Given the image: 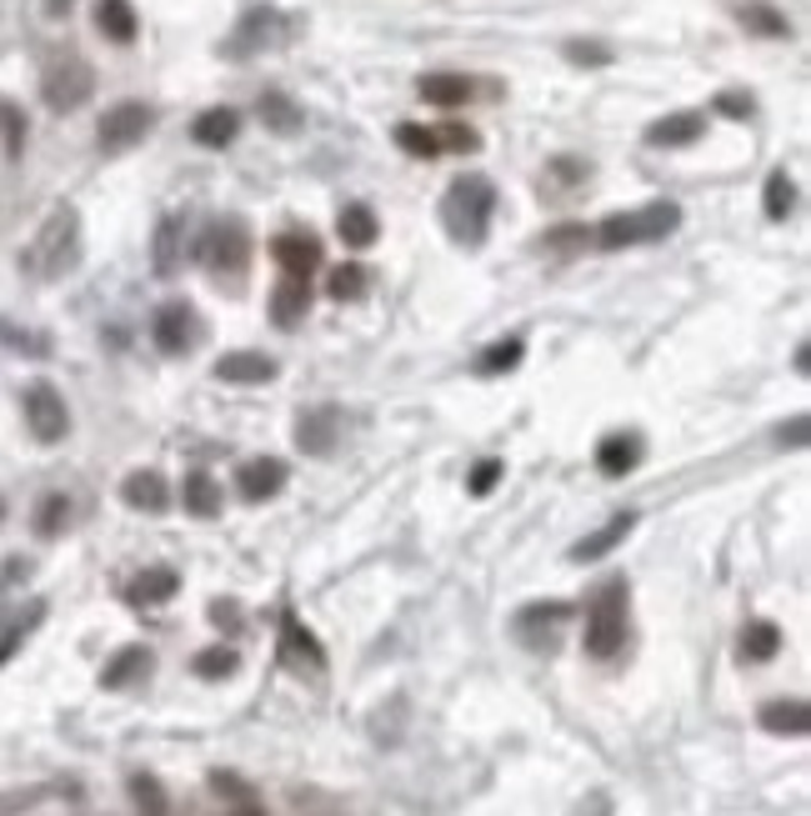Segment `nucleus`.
Wrapping results in <instances>:
<instances>
[{
	"mask_svg": "<svg viewBox=\"0 0 811 816\" xmlns=\"http://www.w3.org/2000/svg\"><path fill=\"white\" fill-rule=\"evenodd\" d=\"M501 476H506V461L486 456V461H476V467H472V476H466V492H472V496H491Z\"/></svg>",
	"mask_w": 811,
	"mask_h": 816,
	"instance_id": "nucleus-41",
	"label": "nucleus"
},
{
	"mask_svg": "<svg viewBox=\"0 0 811 816\" xmlns=\"http://www.w3.org/2000/svg\"><path fill=\"white\" fill-rule=\"evenodd\" d=\"M757 722L767 726V731H772V737H807L811 731V706L807 701H767V706H761L757 712Z\"/></svg>",
	"mask_w": 811,
	"mask_h": 816,
	"instance_id": "nucleus-22",
	"label": "nucleus"
},
{
	"mask_svg": "<svg viewBox=\"0 0 811 816\" xmlns=\"http://www.w3.org/2000/svg\"><path fill=\"white\" fill-rule=\"evenodd\" d=\"M66 521H70V501L66 496H46L36 511V532L40 536H55V532H66Z\"/></svg>",
	"mask_w": 811,
	"mask_h": 816,
	"instance_id": "nucleus-40",
	"label": "nucleus"
},
{
	"mask_svg": "<svg viewBox=\"0 0 811 816\" xmlns=\"http://www.w3.org/2000/svg\"><path fill=\"white\" fill-rule=\"evenodd\" d=\"M120 496H126L131 511H145V517H160L170 506V486L160 471H136V476H126L120 481Z\"/></svg>",
	"mask_w": 811,
	"mask_h": 816,
	"instance_id": "nucleus-20",
	"label": "nucleus"
},
{
	"mask_svg": "<svg viewBox=\"0 0 811 816\" xmlns=\"http://www.w3.org/2000/svg\"><path fill=\"white\" fill-rule=\"evenodd\" d=\"M281 661H286L291 672H311V676L326 672V651H321L316 632L291 607L281 611Z\"/></svg>",
	"mask_w": 811,
	"mask_h": 816,
	"instance_id": "nucleus-10",
	"label": "nucleus"
},
{
	"mask_svg": "<svg viewBox=\"0 0 811 816\" xmlns=\"http://www.w3.org/2000/svg\"><path fill=\"white\" fill-rule=\"evenodd\" d=\"M76 251H80V216L70 206H61L46 226H40L36 246L26 251V266L51 281V276H66L70 266H76Z\"/></svg>",
	"mask_w": 811,
	"mask_h": 816,
	"instance_id": "nucleus-4",
	"label": "nucleus"
},
{
	"mask_svg": "<svg viewBox=\"0 0 811 816\" xmlns=\"http://www.w3.org/2000/svg\"><path fill=\"white\" fill-rule=\"evenodd\" d=\"M241 666V656H236V647H206V651H196V656H191V672L201 676V681H226V676L236 672Z\"/></svg>",
	"mask_w": 811,
	"mask_h": 816,
	"instance_id": "nucleus-33",
	"label": "nucleus"
},
{
	"mask_svg": "<svg viewBox=\"0 0 811 816\" xmlns=\"http://www.w3.org/2000/svg\"><path fill=\"white\" fill-rule=\"evenodd\" d=\"M491 211H497V186L486 181V176H461V181H451V191H446V201H441L446 231H451V241H461V246H481L486 231H491Z\"/></svg>",
	"mask_w": 811,
	"mask_h": 816,
	"instance_id": "nucleus-2",
	"label": "nucleus"
},
{
	"mask_svg": "<svg viewBox=\"0 0 811 816\" xmlns=\"http://www.w3.org/2000/svg\"><path fill=\"white\" fill-rule=\"evenodd\" d=\"M396 145H401L406 156H416V161L441 156V145H436V130H432V126H416V120H401V126H396Z\"/></svg>",
	"mask_w": 811,
	"mask_h": 816,
	"instance_id": "nucleus-38",
	"label": "nucleus"
},
{
	"mask_svg": "<svg viewBox=\"0 0 811 816\" xmlns=\"http://www.w3.org/2000/svg\"><path fill=\"white\" fill-rule=\"evenodd\" d=\"M681 226V206L677 201H652V206H636V211H616L606 216L591 241L602 251H627V246H652V241H667L671 231Z\"/></svg>",
	"mask_w": 811,
	"mask_h": 816,
	"instance_id": "nucleus-1",
	"label": "nucleus"
},
{
	"mask_svg": "<svg viewBox=\"0 0 811 816\" xmlns=\"http://www.w3.org/2000/svg\"><path fill=\"white\" fill-rule=\"evenodd\" d=\"M596 467H602V476H631V471L642 467V436H636V431H612V436H602Z\"/></svg>",
	"mask_w": 811,
	"mask_h": 816,
	"instance_id": "nucleus-19",
	"label": "nucleus"
},
{
	"mask_svg": "<svg viewBox=\"0 0 811 816\" xmlns=\"http://www.w3.org/2000/svg\"><path fill=\"white\" fill-rule=\"evenodd\" d=\"M275 26H281V15H275V11H250L246 21H241L236 40H231V51H236V55H250L256 46H261V40L275 36Z\"/></svg>",
	"mask_w": 811,
	"mask_h": 816,
	"instance_id": "nucleus-34",
	"label": "nucleus"
},
{
	"mask_svg": "<svg viewBox=\"0 0 811 816\" xmlns=\"http://www.w3.org/2000/svg\"><path fill=\"white\" fill-rule=\"evenodd\" d=\"M271 377L275 361L266 350H231V356L216 361V381H226V386H266Z\"/></svg>",
	"mask_w": 811,
	"mask_h": 816,
	"instance_id": "nucleus-16",
	"label": "nucleus"
},
{
	"mask_svg": "<svg viewBox=\"0 0 811 816\" xmlns=\"http://www.w3.org/2000/svg\"><path fill=\"white\" fill-rule=\"evenodd\" d=\"M717 111H721L726 120H746V116H751V95L726 91V95H717Z\"/></svg>",
	"mask_w": 811,
	"mask_h": 816,
	"instance_id": "nucleus-49",
	"label": "nucleus"
},
{
	"mask_svg": "<svg viewBox=\"0 0 811 816\" xmlns=\"http://www.w3.org/2000/svg\"><path fill=\"white\" fill-rule=\"evenodd\" d=\"M566 61L571 65H612V51H606L602 40H571V46H566Z\"/></svg>",
	"mask_w": 811,
	"mask_h": 816,
	"instance_id": "nucleus-43",
	"label": "nucleus"
},
{
	"mask_svg": "<svg viewBox=\"0 0 811 816\" xmlns=\"http://www.w3.org/2000/svg\"><path fill=\"white\" fill-rule=\"evenodd\" d=\"M261 120L271 130H281V136H291V130H301L306 126V111L291 95H281V91H266L261 95Z\"/></svg>",
	"mask_w": 811,
	"mask_h": 816,
	"instance_id": "nucleus-31",
	"label": "nucleus"
},
{
	"mask_svg": "<svg viewBox=\"0 0 811 816\" xmlns=\"http://www.w3.org/2000/svg\"><path fill=\"white\" fill-rule=\"evenodd\" d=\"M631 532H636V511H621V517H612L606 526H596L591 536H581V541L571 546V561H576V566H587V561L612 557V551L627 541Z\"/></svg>",
	"mask_w": 811,
	"mask_h": 816,
	"instance_id": "nucleus-14",
	"label": "nucleus"
},
{
	"mask_svg": "<svg viewBox=\"0 0 811 816\" xmlns=\"http://www.w3.org/2000/svg\"><path fill=\"white\" fill-rule=\"evenodd\" d=\"M571 622V601H531V607L516 611V636H522V647L531 651H556V636L562 626Z\"/></svg>",
	"mask_w": 811,
	"mask_h": 816,
	"instance_id": "nucleus-6",
	"label": "nucleus"
},
{
	"mask_svg": "<svg viewBox=\"0 0 811 816\" xmlns=\"http://www.w3.org/2000/svg\"><path fill=\"white\" fill-rule=\"evenodd\" d=\"M336 231H340V241H346L351 251H366V246H376V241H381V220H376V211H371V206L356 201V206L340 211Z\"/></svg>",
	"mask_w": 811,
	"mask_h": 816,
	"instance_id": "nucleus-27",
	"label": "nucleus"
},
{
	"mask_svg": "<svg viewBox=\"0 0 811 816\" xmlns=\"http://www.w3.org/2000/svg\"><path fill=\"white\" fill-rule=\"evenodd\" d=\"M95 26H101L105 40H116V46H131L136 40V11H131V0H95Z\"/></svg>",
	"mask_w": 811,
	"mask_h": 816,
	"instance_id": "nucleus-28",
	"label": "nucleus"
},
{
	"mask_svg": "<svg viewBox=\"0 0 811 816\" xmlns=\"http://www.w3.org/2000/svg\"><path fill=\"white\" fill-rule=\"evenodd\" d=\"M271 256H275V266H281V276H306V281H311V271L321 266V241L306 231H286L271 241Z\"/></svg>",
	"mask_w": 811,
	"mask_h": 816,
	"instance_id": "nucleus-12",
	"label": "nucleus"
},
{
	"mask_svg": "<svg viewBox=\"0 0 811 816\" xmlns=\"http://www.w3.org/2000/svg\"><path fill=\"white\" fill-rule=\"evenodd\" d=\"M40 616H46V607H30L26 616H21V622H15V626H5V632H0V661H5V656H11L15 647H21V636H26L30 626L40 622Z\"/></svg>",
	"mask_w": 811,
	"mask_h": 816,
	"instance_id": "nucleus-45",
	"label": "nucleus"
},
{
	"mask_svg": "<svg viewBox=\"0 0 811 816\" xmlns=\"http://www.w3.org/2000/svg\"><path fill=\"white\" fill-rule=\"evenodd\" d=\"M627 601H631L627 576L602 582V591H596L587 607V656L606 661L627 647Z\"/></svg>",
	"mask_w": 811,
	"mask_h": 816,
	"instance_id": "nucleus-3",
	"label": "nucleus"
},
{
	"mask_svg": "<svg viewBox=\"0 0 811 816\" xmlns=\"http://www.w3.org/2000/svg\"><path fill=\"white\" fill-rule=\"evenodd\" d=\"M526 356V341L522 336H506V341H491V346L476 356V371L481 377H501V371H516Z\"/></svg>",
	"mask_w": 811,
	"mask_h": 816,
	"instance_id": "nucleus-30",
	"label": "nucleus"
},
{
	"mask_svg": "<svg viewBox=\"0 0 811 816\" xmlns=\"http://www.w3.org/2000/svg\"><path fill=\"white\" fill-rule=\"evenodd\" d=\"M742 26H751L757 36H786V21L772 11V5H751V11H742Z\"/></svg>",
	"mask_w": 811,
	"mask_h": 816,
	"instance_id": "nucleus-42",
	"label": "nucleus"
},
{
	"mask_svg": "<svg viewBox=\"0 0 811 816\" xmlns=\"http://www.w3.org/2000/svg\"><path fill=\"white\" fill-rule=\"evenodd\" d=\"M210 791H221V796H236L241 806L256 802V796H250V787L236 777V772H210Z\"/></svg>",
	"mask_w": 811,
	"mask_h": 816,
	"instance_id": "nucleus-47",
	"label": "nucleus"
},
{
	"mask_svg": "<svg viewBox=\"0 0 811 816\" xmlns=\"http://www.w3.org/2000/svg\"><path fill=\"white\" fill-rule=\"evenodd\" d=\"M201 260H206L210 271H246V260H250L246 226H241L236 216L216 220V226L206 231V241H201Z\"/></svg>",
	"mask_w": 811,
	"mask_h": 816,
	"instance_id": "nucleus-7",
	"label": "nucleus"
},
{
	"mask_svg": "<svg viewBox=\"0 0 811 816\" xmlns=\"http://www.w3.org/2000/svg\"><path fill=\"white\" fill-rule=\"evenodd\" d=\"M181 506L191 511V517H201V521L221 517V486H216V476H210V471H185Z\"/></svg>",
	"mask_w": 811,
	"mask_h": 816,
	"instance_id": "nucleus-24",
	"label": "nucleus"
},
{
	"mask_svg": "<svg viewBox=\"0 0 811 816\" xmlns=\"http://www.w3.org/2000/svg\"><path fill=\"white\" fill-rule=\"evenodd\" d=\"M95 91V76L86 61H55L51 71H46V105L51 111H76V105H86Z\"/></svg>",
	"mask_w": 811,
	"mask_h": 816,
	"instance_id": "nucleus-8",
	"label": "nucleus"
},
{
	"mask_svg": "<svg viewBox=\"0 0 811 816\" xmlns=\"http://www.w3.org/2000/svg\"><path fill=\"white\" fill-rule=\"evenodd\" d=\"M0 136H5V156L21 161V151H26V116H21V105L0 101Z\"/></svg>",
	"mask_w": 811,
	"mask_h": 816,
	"instance_id": "nucleus-39",
	"label": "nucleus"
},
{
	"mask_svg": "<svg viewBox=\"0 0 811 816\" xmlns=\"http://www.w3.org/2000/svg\"><path fill=\"white\" fill-rule=\"evenodd\" d=\"M231 816H266V812H261L256 802H250V806H241V812H231Z\"/></svg>",
	"mask_w": 811,
	"mask_h": 816,
	"instance_id": "nucleus-52",
	"label": "nucleus"
},
{
	"mask_svg": "<svg viewBox=\"0 0 811 816\" xmlns=\"http://www.w3.org/2000/svg\"><path fill=\"white\" fill-rule=\"evenodd\" d=\"M366 285H371V276H366V266H361V260L331 266V276H326V291L336 301H361V296H366Z\"/></svg>",
	"mask_w": 811,
	"mask_h": 816,
	"instance_id": "nucleus-35",
	"label": "nucleus"
},
{
	"mask_svg": "<svg viewBox=\"0 0 811 816\" xmlns=\"http://www.w3.org/2000/svg\"><path fill=\"white\" fill-rule=\"evenodd\" d=\"M340 441V411L336 406H316V411L301 416V426H296V446L306 456H331Z\"/></svg>",
	"mask_w": 811,
	"mask_h": 816,
	"instance_id": "nucleus-15",
	"label": "nucleus"
},
{
	"mask_svg": "<svg viewBox=\"0 0 811 816\" xmlns=\"http://www.w3.org/2000/svg\"><path fill=\"white\" fill-rule=\"evenodd\" d=\"M151 647H120L116 656L105 661V672H101V687L105 691H120V687H131L136 676H145L151 672Z\"/></svg>",
	"mask_w": 811,
	"mask_h": 816,
	"instance_id": "nucleus-25",
	"label": "nucleus"
},
{
	"mask_svg": "<svg viewBox=\"0 0 811 816\" xmlns=\"http://www.w3.org/2000/svg\"><path fill=\"white\" fill-rule=\"evenodd\" d=\"M181 235H185V226L176 216H166L156 226V241H151V266H156V276H176L181 271Z\"/></svg>",
	"mask_w": 811,
	"mask_h": 816,
	"instance_id": "nucleus-29",
	"label": "nucleus"
},
{
	"mask_svg": "<svg viewBox=\"0 0 811 816\" xmlns=\"http://www.w3.org/2000/svg\"><path fill=\"white\" fill-rule=\"evenodd\" d=\"M236 486L246 501H271V496L286 486V461H281V456H256V461H246V467L236 471Z\"/></svg>",
	"mask_w": 811,
	"mask_h": 816,
	"instance_id": "nucleus-17",
	"label": "nucleus"
},
{
	"mask_svg": "<svg viewBox=\"0 0 811 816\" xmlns=\"http://www.w3.org/2000/svg\"><path fill=\"white\" fill-rule=\"evenodd\" d=\"M131 802L141 816H170V802H166V787H160L151 772H136L131 777Z\"/></svg>",
	"mask_w": 811,
	"mask_h": 816,
	"instance_id": "nucleus-37",
	"label": "nucleus"
},
{
	"mask_svg": "<svg viewBox=\"0 0 811 816\" xmlns=\"http://www.w3.org/2000/svg\"><path fill=\"white\" fill-rule=\"evenodd\" d=\"M70 5H76V0H46V11H51V15H66Z\"/></svg>",
	"mask_w": 811,
	"mask_h": 816,
	"instance_id": "nucleus-51",
	"label": "nucleus"
},
{
	"mask_svg": "<svg viewBox=\"0 0 811 816\" xmlns=\"http://www.w3.org/2000/svg\"><path fill=\"white\" fill-rule=\"evenodd\" d=\"M782 651V626L776 622H751L742 632V661H772Z\"/></svg>",
	"mask_w": 811,
	"mask_h": 816,
	"instance_id": "nucleus-32",
	"label": "nucleus"
},
{
	"mask_svg": "<svg viewBox=\"0 0 811 816\" xmlns=\"http://www.w3.org/2000/svg\"><path fill=\"white\" fill-rule=\"evenodd\" d=\"M176 591H181V576H176V571H170V566H145L141 576L126 586V601H131V607H160V601H170Z\"/></svg>",
	"mask_w": 811,
	"mask_h": 816,
	"instance_id": "nucleus-23",
	"label": "nucleus"
},
{
	"mask_svg": "<svg viewBox=\"0 0 811 816\" xmlns=\"http://www.w3.org/2000/svg\"><path fill=\"white\" fill-rule=\"evenodd\" d=\"M587 241H591V231L571 220V226H556V231H546V241H541V246H546V251H576V246H587Z\"/></svg>",
	"mask_w": 811,
	"mask_h": 816,
	"instance_id": "nucleus-44",
	"label": "nucleus"
},
{
	"mask_svg": "<svg viewBox=\"0 0 811 816\" xmlns=\"http://www.w3.org/2000/svg\"><path fill=\"white\" fill-rule=\"evenodd\" d=\"M236 130H241V116L231 105H210V111H201V116L191 120V141L206 145V151H221V145L236 141Z\"/></svg>",
	"mask_w": 811,
	"mask_h": 816,
	"instance_id": "nucleus-21",
	"label": "nucleus"
},
{
	"mask_svg": "<svg viewBox=\"0 0 811 816\" xmlns=\"http://www.w3.org/2000/svg\"><path fill=\"white\" fill-rule=\"evenodd\" d=\"M761 206H767L772 220H786L791 206H797V181H791L786 170H772V176H767V191H761Z\"/></svg>",
	"mask_w": 811,
	"mask_h": 816,
	"instance_id": "nucleus-36",
	"label": "nucleus"
},
{
	"mask_svg": "<svg viewBox=\"0 0 811 816\" xmlns=\"http://www.w3.org/2000/svg\"><path fill=\"white\" fill-rule=\"evenodd\" d=\"M151 336H156V346L166 350V356H181V350H191V341H196V316H191V306H185V301H170V306H160L156 321H151Z\"/></svg>",
	"mask_w": 811,
	"mask_h": 816,
	"instance_id": "nucleus-11",
	"label": "nucleus"
},
{
	"mask_svg": "<svg viewBox=\"0 0 811 816\" xmlns=\"http://www.w3.org/2000/svg\"><path fill=\"white\" fill-rule=\"evenodd\" d=\"M306 311H311V281L306 276H281L271 291V321L281 331H296L306 321Z\"/></svg>",
	"mask_w": 811,
	"mask_h": 816,
	"instance_id": "nucleus-13",
	"label": "nucleus"
},
{
	"mask_svg": "<svg viewBox=\"0 0 811 816\" xmlns=\"http://www.w3.org/2000/svg\"><path fill=\"white\" fill-rule=\"evenodd\" d=\"M776 441H782V446H807V416H791V421L776 431Z\"/></svg>",
	"mask_w": 811,
	"mask_h": 816,
	"instance_id": "nucleus-50",
	"label": "nucleus"
},
{
	"mask_svg": "<svg viewBox=\"0 0 811 816\" xmlns=\"http://www.w3.org/2000/svg\"><path fill=\"white\" fill-rule=\"evenodd\" d=\"M436 145H441V151H476L481 136H476L472 126H441L436 130Z\"/></svg>",
	"mask_w": 811,
	"mask_h": 816,
	"instance_id": "nucleus-46",
	"label": "nucleus"
},
{
	"mask_svg": "<svg viewBox=\"0 0 811 816\" xmlns=\"http://www.w3.org/2000/svg\"><path fill=\"white\" fill-rule=\"evenodd\" d=\"M210 622L221 626V632H241V601L216 597V601H210Z\"/></svg>",
	"mask_w": 811,
	"mask_h": 816,
	"instance_id": "nucleus-48",
	"label": "nucleus"
},
{
	"mask_svg": "<svg viewBox=\"0 0 811 816\" xmlns=\"http://www.w3.org/2000/svg\"><path fill=\"white\" fill-rule=\"evenodd\" d=\"M26 426L36 431V441H46V446L66 441L70 411H66V401H61V391L46 386V381H36V386L26 391Z\"/></svg>",
	"mask_w": 811,
	"mask_h": 816,
	"instance_id": "nucleus-9",
	"label": "nucleus"
},
{
	"mask_svg": "<svg viewBox=\"0 0 811 816\" xmlns=\"http://www.w3.org/2000/svg\"><path fill=\"white\" fill-rule=\"evenodd\" d=\"M701 130H707V116H701V111H677V116H661V120L646 126V145H656V151H677V145L701 141Z\"/></svg>",
	"mask_w": 811,
	"mask_h": 816,
	"instance_id": "nucleus-18",
	"label": "nucleus"
},
{
	"mask_svg": "<svg viewBox=\"0 0 811 816\" xmlns=\"http://www.w3.org/2000/svg\"><path fill=\"white\" fill-rule=\"evenodd\" d=\"M472 80L466 76H451V71H436V76H421V101L426 105H441V111H456V105L472 101Z\"/></svg>",
	"mask_w": 811,
	"mask_h": 816,
	"instance_id": "nucleus-26",
	"label": "nucleus"
},
{
	"mask_svg": "<svg viewBox=\"0 0 811 816\" xmlns=\"http://www.w3.org/2000/svg\"><path fill=\"white\" fill-rule=\"evenodd\" d=\"M151 126H156V111H151V105H145V101H120V105H111V111L101 116V130H95V136H101V151L116 156V151H131L136 141H145V130H151Z\"/></svg>",
	"mask_w": 811,
	"mask_h": 816,
	"instance_id": "nucleus-5",
	"label": "nucleus"
}]
</instances>
